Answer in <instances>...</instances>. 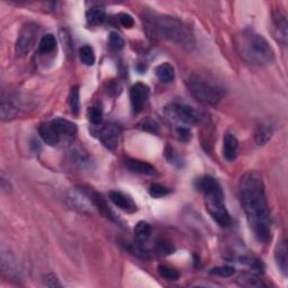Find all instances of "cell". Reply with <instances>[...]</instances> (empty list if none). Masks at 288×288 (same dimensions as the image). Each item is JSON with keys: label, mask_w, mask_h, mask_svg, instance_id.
<instances>
[{"label": "cell", "mask_w": 288, "mask_h": 288, "mask_svg": "<svg viewBox=\"0 0 288 288\" xmlns=\"http://www.w3.org/2000/svg\"><path fill=\"white\" fill-rule=\"evenodd\" d=\"M120 22L125 28H131L134 25V19L129 14L120 15Z\"/></svg>", "instance_id": "cell-36"}, {"label": "cell", "mask_w": 288, "mask_h": 288, "mask_svg": "<svg viewBox=\"0 0 288 288\" xmlns=\"http://www.w3.org/2000/svg\"><path fill=\"white\" fill-rule=\"evenodd\" d=\"M158 272L161 277H163L167 280H177L179 278V272L175 270L174 268H170L168 266L161 265L158 267Z\"/></svg>", "instance_id": "cell-28"}, {"label": "cell", "mask_w": 288, "mask_h": 288, "mask_svg": "<svg viewBox=\"0 0 288 288\" xmlns=\"http://www.w3.org/2000/svg\"><path fill=\"white\" fill-rule=\"evenodd\" d=\"M176 133H177L178 139L183 142H188L192 139V132L188 128H185V126H180L177 130H176Z\"/></svg>", "instance_id": "cell-34"}, {"label": "cell", "mask_w": 288, "mask_h": 288, "mask_svg": "<svg viewBox=\"0 0 288 288\" xmlns=\"http://www.w3.org/2000/svg\"><path fill=\"white\" fill-rule=\"evenodd\" d=\"M38 33H40V26L34 23H29L22 28L16 42V48H15L17 55H25L32 50L37 40Z\"/></svg>", "instance_id": "cell-7"}, {"label": "cell", "mask_w": 288, "mask_h": 288, "mask_svg": "<svg viewBox=\"0 0 288 288\" xmlns=\"http://www.w3.org/2000/svg\"><path fill=\"white\" fill-rule=\"evenodd\" d=\"M69 106L72 114L78 115L80 110V97H79V88L77 86L71 88L69 95Z\"/></svg>", "instance_id": "cell-24"}, {"label": "cell", "mask_w": 288, "mask_h": 288, "mask_svg": "<svg viewBox=\"0 0 288 288\" xmlns=\"http://www.w3.org/2000/svg\"><path fill=\"white\" fill-rule=\"evenodd\" d=\"M236 50L243 60L255 66H269L275 61L270 44L260 34L251 31L241 32L236 36Z\"/></svg>", "instance_id": "cell-2"}, {"label": "cell", "mask_w": 288, "mask_h": 288, "mask_svg": "<svg viewBox=\"0 0 288 288\" xmlns=\"http://www.w3.org/2000/svg\"><path fill=\"white\" fill-rule=\"evenodd\" d=\"M238 284L243 287H250V288H261L265 287L266 285L263 284V281L258 277L255 272H243L240 276L238 277Z\"/></svg>", "instance_id": "cell-18"}, {"label": "cell", "mask_w": 288, "mask_h": 288, "mask_svg": "<svg viewBox=\"0 0 288 288\" xmlns=\"http://www.w3.org/2000/svg\"><path fill=\"white\" fill-rule=\"evenodd\" d=\"M272 136V128L268 124H261L255 132L256 142L259 145H265Z\"/></svg>", "instance_id": "cell-20"}, {"label": "cell", "mask_w": 288, "mask_h": 288, "mask_svg": "<svg viewBox=\"0 0 288 288\" xmlns=\"http://www.w3.org/2000/svg\"><path fill=\"white\" fill-rule=\"evenodd\" d=\"M38 133H40L41 139L44 141V142L51 146H55L62 141L60 135L57 133L55 126L53 125L52 121L45 122V123L41 124L40 128H38Z\"/></svg>", "instance_id": "cell-12"}, {"label": "cell", "mask_w": 288, "mask_h": 288, "mask_svg": "<svg viewBox=\"0 0 288 288\" xmlns=\"http://www.w3.org/2000/svg\"><path fill=\"white\" fill-rule=\"evenodd\" d=\"M275 260L278 269L284 276L288 272V257H287V242L284 240L277 246L275 251Z\"/></svg>", "instance_id": "cell-17"}, {"label": "cell", "mask_w": 288, "mask_h": 288, "mask_svg": "<svg viewBox=\"0 0 288 288\" xmlns=\"http://www.w3.org/2000/svg\"><path fill=\"white\" fill-rule=\"evenodd\" d=\"M236 269L230 266H218L214 267L209 270V274L212 276H218V277H231L234 275Z\"/></svg>", "instance_id": "cell-29"}, {"label": "cell", "mask_w": 288, "mask_h": 288, "mask_svg": "<svg viewBox=\"0 0 288 288\" xmlns=\"http://www.w3.org/2000/svg\"><path fill=\"white\" fill-rule=\"evenodd\" d=\"M124 247L126 250H128L130 253H132L133 256L141 258V259H149V252L146 251L142 246L136 245V243L126 242Z\"/></svg>", "instance_id": "cell-26"}, {"label": "cell", "mask_w": 288, "mask_h": 288, "mask_svg": "<svg viewBox=\"0 0 288 288\" xmlns=\"http://www.w3.org/2000/svg\"><path fill=\"white\" fill-rule=\"evenodd\" d=\"M164 114L170 120L186 125H195L202 123L204 114L202 111L195 109L194 107L188 106L183 102H170L164 107Z\"/></svg>", "instance_id": "cell-6"}, {"label": "cell", "mask_w": 288, "mask_h": 288, "mask_svg": "<svg viewBox=\"0 0 288 288\" xmlns=\"http://www.w3.org/2000/svg\"><path fill=\"white\" fill-rule=\"evenodd\" d=\"M139 128L141 130H143L145 132H150V133L153 134H159V125L155 121L151 120V119H146L143 120L141 123L139 124Z\"/></svg>", "instance_id": "cell-30"}, {"label": "cell", "mask_w": 288, "mask_h": 288, "mask_svg": "<svg viewBox=\"0 0 288 288\" xmlns=\"http://www.w3.org/2000/svg\"><path fill=\"white\" fill-rule=\"evenodd\" d=\"M89 120L94 125H99L102 122V109L99 106H92L89 108Z\"/></svg>", "instance_id": "cell-31"}, {"label": "cell", "mask_w": 288, "mask_h": 288, "mask_svg": "<svg viewBox=\"0 0 288 288\" xmlns=\"http://www.w3.org/2000/svg\"><path fill=\"white\" fill-rule=\"evenodd\" d=\"M86 18H87L88 24H90V25L92 26H96V25H99V24H101L105 21L106 15L101 8L94 7V8L88 9L86 13Z\"/></svg>", "instance_id": "cell-22"}, {"label": "cell", "mask_w": 288, "mask_h": 288, "mask_svg": "<svg viewBox=\"0 0 288 288\" xmlns=\"http://www.w3.org/2000/svg\"><path fill=\"white\" fill-rule=\"evenodd\" d=\"M109 199L117 207H120L125 212L134 213L136 211V205L133 202V199L123 193L117 192V190H111L109 193Z\"/></svg>", "instance_id": "cell-13"}, {"label": "cell", "mask_w": 288, "mask_h": 288, "mask_svg": "<svg viewBox=\"0 0 288 288\" xmlns=\"http://www.w3.org/2000/svg\"><path fill=\"white\" fill-rule=\"evenodd\" d=\"M109 44L114 50L119 51L124 47V40L119 33L113 32V33H110V35H109Z\"/></svg>", "instance_id": "cell-33"}, {"label": "cell", "mask_w": 288, "mask_h": 288, "mask_svg": "<svg viewBox=\"0 0 288 288\" xmlns=\"http://www.w3.org/2000/svg\"><path fill=\"white\" fill-rule=\"evenodd\" d=\"M122 134V129L121 126L111 122V123L106 124L105 126L99 130L98 132V138L100 140V142L104 144L108 150H115L120 143Z\"/></svg>", "instance_id": "cell-8"}, {"label": "cell", "mask_w": 288, "mask_h": 288, "mask_svg": "<svg viewBox=\"0 0 288 288\" xmlns=\"http://www.w3.org/2000/svg\"><path fill=\"white\" fill-rule=\"evenodd\" d=\"M80 60L86 66H92L95 63V52L90 45H84L79 51Z\"/></svg>", "instance_id": "cell-25"}, {"label": "cell", "mask_w": 288, "mask_h": 288, "mask_svg": "<svg viewBox=\"0 0 288 288\" xmlns=\"http://www.w3.org/2000/svg\"><path fill=\"white\" fill-rule=\"evenodd\" d=\"M150 22L154 31L167 40L188 50L195 46L193 29L180 19L165 15H157L150 18Z\"/></svg>", "instance_id": "cell-4"}, {"label": "cell", "mask_w": 288, "mask_h": 288, "mask_svg": "<svg viewBox=\"0 0 288 288\" xmlns=\"http://www.w3.org/2000/svg\"><path fill=\"white\" fill-rule=\"evenodd\" d=\"M287 19L281 12L277 11L272 14V33L276 40L281 43H287Z\"/></svg>", "instance_id": "cell-11"}, {"label": "cell", "mask_w": 288, "mask_h": 288, "mask_svg": "<svg viewBox=\"0 0 288 288\" xmlns=\"http://www.w3.org/2000/svg\"><path fill=\"white\" fill-rule=\"evenodd\" d=\"M196 188L203 193L206 209L214 221L222 227L230 226L232 218L224 204L223 189L217 180L211 176H204L196 180Z\"/></svg>", "instance_id": "cell-3"}, {"label": "cell", "mask_w": 288, "mask_h": 288, "mask_svg": "<svg viewBox=\"0 0 288 288\" xmlns=\"http://www.w3.org/2000/svg\"><path fill=\"white\" fill-rule=\"evenodd\" d=\"M125 165L131 172L136 175H143V176H154L155 169L153 165H151L144 161L136 160V159H126Z\"/></svg>", "instance_id": "cell-14"}, {"label": "cell", "mask_w": 288, "mask_h": 288, "mask_svg": "<svg viewBox=\"0 0 288 288\" xmlns=\"http://www.w3.org/2000/svg\"><path fill=\"white\" fill-rule=\"evenodd\" d=\"M56 47V38L52 34H46L44 35L40 44H38V51H40L41 54H48L55 50Z\"/></svg>", "instance_id": "cell-21"}, {"label": "cell", "mask_w": 288, "mask_h": 288, "mask_svg": "<svg viewBox=\"0 0 288 288\" xmlns=\"http://www.w3.org/2000/svg\"><path fill=\"white\" fill-rule=\"evenodd\" d=\"M149 95H150V88L146 85L142 84V82H138V84H135L131 88L130 99L133 113L138 114L142 110L146 99L149 98Z\"/></svg>", "instance_id": "cell-9"}, {"label": "cell", "mask_w": 288, "mask_h": 288, "mask_svg": "<svg viewBox=\"0 0 288 288\" xmlns=\"http://www.w3.org/2000/svg\"><path fill=\"white\" fill-rule=\"evenodd\" d=\"M134 233H135L136 239H138L139 241L145 242L150 239L151 233H152V230H151V226H150L149 223H146L144 221H141L135 225Z\"/></svg>", "instance_id": "cell-23"}, {"label": "cell", "mask_w": 288, "mask_h": 288, "mask_svg": "<svg viewBox=\"0 0 288 288\" xmlns=\"http://www.w3.org/2000/svg\"><path fill=\"white\" fill-rule=\"evenodd\" d=\"M239 197L257 240L263 243L269 242L271 239L270 212L265 185L259 174L250 171L242 176L239 182Z\"/></svg>", "instance_id": "cell-1"}, {"label": "cell", "mask_w": 288, "mask_h": 288, "mask_svg": "<svg viewBox=\"0 0 288 288\" xmlns=\"http://www.w3.org/2000/svg\"><path fill=\"white\" fill-rule=\"evenodd\" d=\"M44 285L47 287H61V282L59 281L57 277L53 274H50L44 277Z\"/></svg>", "instance_id": "cell-35"}, {"label": "cell", "mask_w": 288, "mask_h": 288, "mask_svg": "<svg viewBox=\"0 0 288 288\" xmlns=\"http://www.w3.org/2000/svg\"><path fill=\"white\" fill-rule=\"evenodd\" d=\"M155 75H157V78L161 82L168 84V82H171L175 79V69L169 63H162V65L157 67Z\"/></svg>", "instance_id": "cell-19"}, {"label": "cell", "mask_w": 288, "mask_h": 288, "mask_svg": "<svg viewBox=\"0 0 288 288\" xmlns=\"http://www.w3.org/2000/svg\"><path fill=\"white\" fill-rule=\"evenodd\" d=\"M53 125L55 126L59 135L61 140L63 139H72L77 133V126L72 122L65 119H55L52 121Z\"/></svg>", "instance_id": "cell-15"}, {"label": "cell", "mask_w": 288, "mask_h": 288, "mask_svg": "<svg viewBox=\"0 0 288 288\" xmlns=\"http://www.w3.org/2000/svg\"><path fill=\"white\" fill-rule=\"evenodd\" d=\"M238 149H239V142L238 139L232 133H226L224 135L223 141V155L225 160L233 161L236 160L238 155Z\"/></svg>", "instance_id": "cell-16"}, {"label": "cell", "mask_w": 288, "mask_h": 288, "mask_svg": "<svg viewBox=\"0 0 288 288\" xmlns=\"http://www.w3.org/2000/svg\"><path fill=\"white\" fill-rule=\"evenodd\" d=\"M241 262L246 263L247 266H249L257 272H262L263 269V266H262V262L260 260H258L257 258H253V257H243L241 258Z\"/></svg>", "instance_id": "cell-32"}, {"label": "cell", "mask_w": 288, "mask_h": 288, "mask_svg": "<svg viewBox=\"0 0 288 288\" xmlns=\"http://www.w3.org/2000/svg\"><path fill=\"white\" fill-rule=\"evenodd\" d=\"M187 87L194 98L203 105L216 106L225 94L223 88L216 82L198 76L188 78Z\"/></svg>", "instance_id": "cell-5"}, {"label": "cell", "mask_w": 288, "mask_h": 288, "mask_svg": "<svg viewBox=\"0 0 288 288\" xmlns=\"http://www.w3.org/2000/svg\"><path fill=\"white\" fill-rule=\"evenodd\" d=\"M170 192H171V190L161 184L151 185V187L149 189V194L154 198H161L167 196V195L170 194Z\"/></svg>", "instance_id": "cell-27"}, {"label": "cell", "mask_w": 288, "mask_h": 288, "mask_svg": "<svg viewBox=\"0 0 288 288\" xmlns=\"http://www.w3.org/2000/svg\"><path fill=\"white\" fill-rule=\"evenodd\" d=\"M84 189H85L88 198H89V202L91 204L92 208L97 209V211H98L102 216H105L106 218H109L110 221L116 222L114 213L111 212V209L109 208L108 205H107L104 197H102L100 194L95 192V190H92L91 188L84 187Z\"/></svg>", "instance_id": "cell-10"}]
</instances>
